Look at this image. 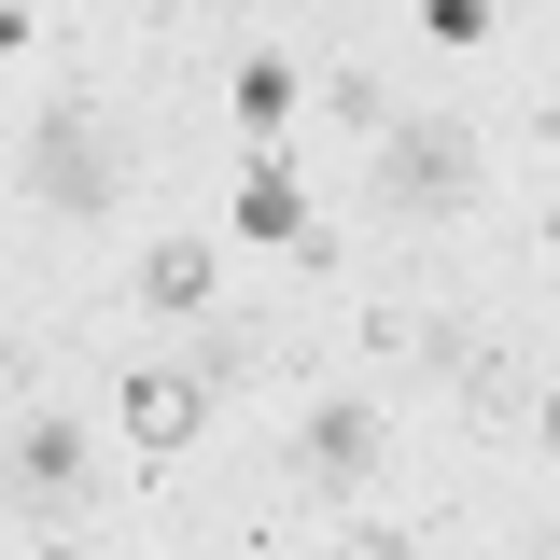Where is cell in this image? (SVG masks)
I'll use <instances>...</instances> for the list:
<instances>
[{"label":"cell","instance_id":"1","mask_svg":"<svg viewBox=\"0 0 560 560\" xmlns=\"http://www.w3.org/2000/svg\"><path fill=\"white\" fill-rule=\"evenodd\" d=\"M378 210H477V127L463 113L378 127Z\"/></svg>","mask_w":560,"mask_h":560},{"label":"cell","instance_id":"2","mask_svg":"<svg viewBox=\"0 0 560 560\" xmlns=\"http://www.w3.org/2000/svg\"><path fill=\"white\" fill-rule=\"evenodd\" d=\"M28 197H43V210H70V224H84V210H113V197H127V154H113V127L57 98V113L28 127Z\"/></svg>","mask_w":560,"mask_h":560},{"label":"cell","instance_id":"3","mask_svg":"<svg viewBox=\"0 0 560 560\" xmlns=\"http://www.w3.org/2000/svg\"><path fill=\"white\" fill-rule=\"evenodd\" d=\"M294 477L308 490H364L378 477V407H308L294 420Z\"/></svg>","mask_w":560,"mask_h":560},{"label":"cell","instance_id":"4","mask_svg":"<svg viewBox=\"0 0 560 560\" xmlns=\"http://www.w3.org/2000/svg\"><path fill=\"white\" fill-rule=\"evenodd\" d=\"M70 477H84V434H70V420H28V434L0 448V490H14V504H70Z\"/></svg>","mask_w":560,"mask_h":560},{"label":"cell","instance_id":"5","mask_svg":"<svg viewBox=\"0 0 560 560\" xmlns=\"http://www.w3.org/2000/svg\"><path fill=\"white\" fill-rule=\"evenodd\" d=\"M197 407H210V393L168 364V378H140V393H127V434H140V448H183V434H197Z\"/></svg>","mask_w":560,"mask_h":560},{"label":"cell","instance_id":"6","mask_svg":"<svg viewBox=\"0 0 560 560\" xmlns=\"http://www.w3.org/2000/svg\"><path fill=\"white\" fill-rule=\"evenodd\" d=\"M463 407H477V420H533V364H504V350H463Z\"/></svg>","mask_w":560,"mask_h":560},{"label":"cell","instance_id":"7","mask_svg":"<svg viewBox=\"0 0 560 560\" xmlns=\"http://www.w3.org/2000/svg\"><path fill=\"white\" fill-rule=\"evenodd\" d=\"M140 294H154V308H197V294H210V253H197V238H168V253L140 267Z\"/></svg>","mask_w":560,"mask_h":560},{"label":"cell","instance_id":"8","mask_svg":"<svg viewBox=\"0 0 560 560\" xmlns=\"http://www.w3.org/2000/svg\"><path fill=\"white\" fill-rule=\"evenodd\" d=\"M238 210H253L267 238H294V224H308V210H294V168H253V183H238Z\"/></svg>","mask_w":560,"mask_h":560},{"label":"cell","instance_id":"9","mask_svg":"<svg viewBox=\"0 0 560 560\" xmlns=\"http://www.w3.org/2000/svg\"><path fill=\"white\" fill-rule=\"evenodd\" d=\"M337 560H393V533H364V547H337Z\"/></svg>","mask_w":560,"mask_h":560}]
</instances>
